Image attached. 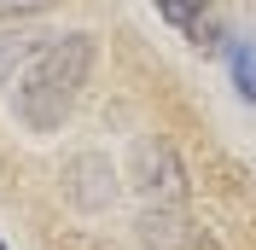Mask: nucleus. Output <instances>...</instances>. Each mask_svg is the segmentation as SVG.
Returning a JSON list of instances; mask_svg holds the SVG:
<instances>
[{
    "label": "nucleus",
    "mask_w": 256,
    "mask_h": 250,
    "mask_svg": "<svg viewBox=\"0 0 256 250\" xmlns=\"http://www.w3.org/2000/svg\"><path fill=\"white\" fill-rule=\"evenodd\" d=\"M0 250H6V244H0Z\"/></svg>",
    "instance_id": "7"
},
{
    "label": "nucleus",
    "mask_w": 256,
    "mask_h": 250,
    "mask_svg": "<svg viewBox=\"0 0 256 250\" xmlns=\"http://www.w3.org/2000/svg\"><path fill=\"white\" fill-rule=\"evenodd\" d=\"M227 64H233V88H239V99L256 105V35H239L233 52H227Z\"/></svg>",
    "instance_id": "4"
},
{
    "label": "nucleus",
    "mask_w": 256,
    "mask_h": 250,
    "mask_svg": "<svg viewBox=\"0 0 256 250\" xmlns=\"http://www.w3.org/2000/svg\"><path fill=\"white\" fill-rule=\"evenodd\" d=\"M158 12H163V24H175V30H198L204 24V0H158Z\"/></svg>",
    "instance_id": "5"
},
{
    "label": "nucleus",
    "mask_w": 256,
    "mask_h": 250,
    "mask_svg": "<svg viewBox=\"0 0 256 250\" xmlns=\"http://www.w3.org/2000/svg\"><path fill=\"white\" fill-rule=\"evenodd\" d=\"M88 70H94V35H52L47 52L24 70V94H18V110L24 122L52 134V128L70 116L76 94L88 88Z\"/></svg>",
    "instance_id": "1"
},
{
    "label": "nucleus",
    "mask_w": 256,
    "mask_h": 250,
    "mask_svg": "<svg viewBox=\"0 0 256 250\" xmlns=\"http://www.w3.org/2000/svg\"><path fill=\"white\" fill-rule=\"evenodd\" d=\"M134 186H140L146 210H180L186 198V169L169 140H140L134 146Z\"/></svg>",
    "instance_id": "2"
},
{
    "label": "nucleus",
    "mask_w": 256,
    "mask_h": 250,
    "mask_svg": "<svg viewBox=\"0 0 256 250\" xmlns=\"http://www.w3.org/2000/svg\"><path fill=\"white\" fill-rule=\"evenodd\" d=\"M52 0H0V18H35V12H47Z\"/></svg>",
    "instance_id": "6"
},
{
    "label": "nucleus",
    "mask_w": 256,
    "mask_h": 250,
    "mask_svg": "<svg viewBox=\"0 0 256 250\" xmlns=\"http://www.w3.org/2000/svg\"><path fill=\"white\" fill-rule=\"evenodd\" d=\"M52 35H35V30H0V88L18 76V70H30L41 52H47Z\"/></svg>",
    "instance_id": "3"
}]
</instances>
